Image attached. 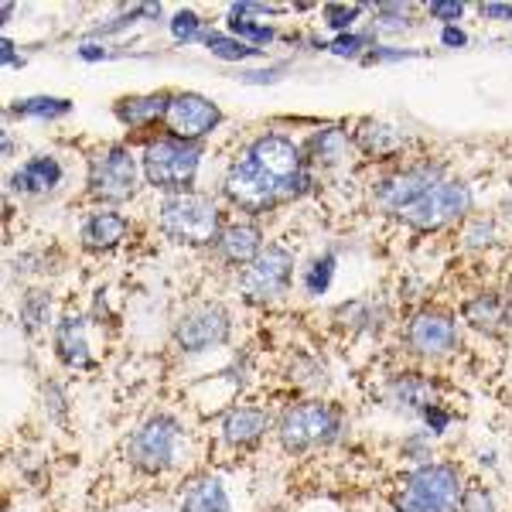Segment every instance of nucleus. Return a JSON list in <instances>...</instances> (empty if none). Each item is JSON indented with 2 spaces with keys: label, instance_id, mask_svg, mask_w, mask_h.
<instances>
[{
  "label": "nucleus",
  "instance_id": "obj_1",
  "mask_svg": "<svg viewBox=\"0 0 512 512\" xmlns=\"http://www.w3.org/2000/svg\"><path fill=\"white\" fill-rule=\"evenodd\" d=\"M465 499V482H461L454 465H420L403 478L396 492V512H458Z\"/></svg>",
  "mask_w": 512,
  "mask_h": 512
},
{
  "label": "nucleus",
  "instance_id": "obj_2",
  "mask_svg": "<svg viewBox=\"0 0 512 512\" xmlns=\"http://www.w3.org/2000/svg\"><path fill=\"white\" fill-rule=\"evenodd\" d=\"M161 229L178 243L209 246L222 233V212L209 195L181 192L168 195L161 205Z\"/></svg>",
  "mask_w": 512,
  "mask_h": 512
},
{
  "label": "nucleus",
  "instance_id": "obj_3",
  "mask_svg": "<svg viewBox=\"0 0 512 512\" xmlns=\"http://www.w3.org/2000/svg\"><path fill=\"white\" fill-rule=\"evenodd\" d=\"M198 161H202V151L195 144H185V140H154L144 151V175L154 188L171 195L188 192V185L198 175Z\"/></svg>",
  "mask_w": 512,
  "mask_h": 512
},
{
  "label": "nucleus",
  "instance_id": "obj_4",
  "mask_svg": "<svg viewBox=\"0 0 512 512\" xmlns=\"http://www.w3.org/2000/svg\"><path fill=\"white\" fill-rule=\"evenodd\" d=\"M280 444L287 451H308L318 448V444H332L342 434V417H338L335 407L321 400H308V403H297V407L287 410L277 424Z\"/></svg>",
  "mask_w": 512,
  "mask_h": 512
},
{
  "label": "nucleus",
  "instance_id": "obj_5",
  "mask_svg": "<svg viewBox=\"0 0 512 512\" xmlns=\"http://www.w3.org/2000/svg\"><path fill=\"white\" fill-rule=\"evenodd\" d=\"M178 451H181V424L168 414L151 417L127 444L130 465L144 475L168 472V468L178 461Z\"/></svg>",
  "mask_w": 512,
  "mask_h": 512
},
{
  "label": "nucleus",
  "instance_id": "obj_6",
  "mask_svg": "<svg viewBox=\"0 0 512 512\" xmlns=\"http://www.w3.org/2000/svg\"><path fill=\"white\" fill-rule=\"evenodd\" d=\"M246 158H250L256 168L267 178H274L287 195H301L304 185H308V175H304V158L301 147L294 144L291 137L284 134H263L256 137L250 147H246Z\"/></svg>",
  "mask_w": 512,
  "mask_h": 512
},
{
  "label": "nucleus",
  "instance_id": "obj_7",
  "mask_svg": "<svg viewBox=\"0 0 512 512\" xmlns=\"http://www.w3.org/2000/svg\"><path fill=\"white\" fill-rule=\"evenodd\" d=\"M222 192H226V198L236 205V209L250 212V216H260V212L274 209V205L291 198L274 178L263 175V171L256 168L246 154L233 164V168H229L226 181H222Z\"/></svg>",
  "mask_w": 512,
  "mask_h": 512
},
{
  "label": "nucleus",
  "instance_id": "obj_8",
  "mask_svg": "<svg viewBox=\"0 0 512 512\" xmlns=\"http://www.w3.org/2000/svg\"><path fill=\"white\" fill-rule=\"evenodd\" d=\"M468 209H472V192H468L465 181L441 178L420 202L403 209L400 219L410 222L414 229H441V226H448V222L461 219Z\"/></svg>",
  "mask_w": 512,
  "mask_h": 512
},
{
  "label": "nucleus",
  "instance_id": "obj_9",
  "mask_svg": "<svg viewBox=\"0 0 512 512\" xmlns=\"http://www.w3.org/2000/svg\"><path fill=\"white\" fill-rule=\"evenodd\" d=\"M89 192L99 202H127L137 192V161L127 147L113 144L89 161Z\"/></svg>",
  "mask_w": 512,
  "mask_h": 512
},
{
  "label": "nucleus",
  "instance_id": "obj_10",
  "mask_svg": "<svg viewBox=\"0 0 512 512\" xmlns=\"http://www.w3.org/2000/svg\"><path fill=\"white\" fill-rule=\"evenodd\" d=\"M291 277H294V256L287 253L284 246H267V250L243 270L239 287H243L246 301L267 304V301H277L280 294H287Z\"/></svg>",
  "mask_w": 512,
  "mask_h": 512
},
{
  "label": "nucleus",
  "instance_id": "obj_11",
  "mask_svg": "<svg viewBox=\"0 0 512 512\" xmlns=\"http://www.w3.org/2000/svg\"><path fill=\"white\" fill-rule=\"evenodd\" d=\"M164 120H168V127H171V134H175V140L195 144L198 137L212 134V130L219 127L222 113H219V106L212 103V99H205V96H198V93H178V96H171Z\"/></svg>",
  "mask_w": 512,
  "mask_h": 512
},
{
  "label": "nucleus",
  "instance_id": "obj_12",
  "mask_svg": "<svg viewBox=\"0 0 512 512\" xmlns=\"http://www.w3.org/2000/svg\"><path fill=\"white\" fill-rule=\"evenodd\" d=\"M226 338H229V315L219 304H198V308L185 311L175 325V342L185 352L216 349Z\"/></svg>",
  "mask_w": 512,
  "mask_h": 512
},
{
  "label": "nucleus",
  "instance_id": "obj_13",
  "mask_svg": "<svg viewBox=\"0 0 512 512\" xmlns=\"http://www.w3.org/2000/svg\"><path fill=\"white\" fill-rule=\"evenodd\" d=\"M437 181H441V164H417V168H407V171H400V175L386 178L383 185L376 188V202L383 205L386 212L400 216L403 209H410V205L431 192Z\"/></svg>",
  "mask_w": 512,
  "mask_h": 512
},
{
  "label": "nucleus",
  "instance_id": "obj_14",
  "mask_svg": "<svg viewBox=\"0 0 512 512\" xmlns=\"http://www.w3.org/2000/svg\"><path fill=\"white\" fill-rule=\"evenodd\" d=\"M407 345L420 355H448L458 345L454 318L444 311H420L407 328Z\"/></svg>",
  "mask_w": 512,
  "mask_h": 512
},
{
  "label": "nucleus",
  "instance_id": "obj_15",
  "mask_svg": "<svg viewBox=\"0 0 512 512\" xmlns=\"http://www.w3.org/2000/svg\"><path fill=\"white\" fill-rule=\"evenodd\" d=\"M59 181H62L59 158H52V154H38V158H28L18 171H14L11 188L21 195H48V192L59 188Z\"/></svg>",
  "mask_w": 512,
  "mask_h": 512
},
{
  "label": "nucleus",
  "instance_id": "obj_16",
  "mask_svg": "<svg viewBox=\"0 0 512 512\" xmlns=\"http://www.w3.org/2000/svg\"><path fill=\"white\" fill-rule=\"evenodd\" d=\"M216 250L226 263L243 267V263H253L256 256L263 253V233L253 226V222H233V226H226L219 233Z\"/></svg>",
  "mask_w": 512,
  "mask_h": 512
},
{
  "label": "nucleus",
  "instance_id": "obj_17",
  "mask_svg": "<svg viewBox=\"0 0 512 512\" xmlns=\"http://www.w3.org/2000/svg\"><path fill=\"white\" fill-rule=\"evenodd\" d=\"M55 352L69 369H89L93 366V355H89L86 342V325L79 315H65L55 328Z\"/></svg>",
  "mask_w": 512,
  "mask_h": 512
},
{
  "label": "nucleus",
  "instance_id": "obj_18",
  "mask_svg": "<svg viewBox=\"0 0 512 512\" xmlns=\"http://www.w3.org/2000/svg\"><path fill=\"white\" fill-rule=\"evenodd\" d=\"M267 431H270V417L256 407H236L222 420V434H226V441L233 448H250Z\"/></svg>",
  "mask_w": 512,
  "mask_h": 512
},
{
  "label": "nucleus",
  "instance_id": "obj_19",
  "mask_svg": "<svg viewBox=\"0 0 512 512\" xmlns=\"http://www.w3.org/2000/svg\"><path fill=\"white\" fill-rule=\"evenodd\" d=\"M461 315H465L468 325L478 328V332H485V335H495L499 328L512 325V321H509V304L502 301L499 294H492V291L472 297V301L461 308Z\"/></svg>",
  "mask_w": 512,
  "mask_h": 512
},
{
  "label": "nucleus",
  "instance_id": "obj_20",
  "mask_svg": "<svg viewBox=\"0 0 512 512\" xmlns=\"http://www.w3.org/2000/svg\"><path fill=\"white\" fill-rule=\"evenodd\" d=\"M127 229L130 226L120 212H96V216H89L86 226H82V246H86V250H113V246L123 243Z\"/></svg>",
  "mask_w": 512,
  "mask_h": 512
},
{
  "label": "nucleus",
  "instance_id": "obj_21",
  "mask_svg": "<svg viewBox=\"0 0 512 512\" xmlns=\"http://www.w3.org/2000/svg\"><path fill=\"white\" fill-rule=\"evenodd\" d=\"M229 495L226 485L219 478H195L192 485H185L181 495V512H229Z\"/></svg>",
  "mask_w": 512,
  "mask_h": 512
},
{
  "label": "nucleus",
  "instance_id": "obj_22",
  "mask_svg": "<svg viewBox=\"0 0 512 512\" xmlns=\"http://www.w3.org/2000/svg\"><path fill=\"white\" fill-rule=\"evenodd\" d=\"M355 144L369 154V158H386V154L400 151L407 144V137L400 134L390 123H376V120H366L359 130H355Z\"/></svg>",
  "mask_w": 512,
  "mask_h": 512
},
{
  "label": "nucleus",
  "instance_id": "obj_23",
  "mask_svg": "<svg viewBox=\"0 0 512 512\" xmlns=\"http://www.w3.org/2000/svg\"><path fill=\"white\" fill-rule=\"evenodd\" d=\"M390 393L396 403H403V407L410 410H431L437 407V386L431 383V379L417 376V373H403L396 376L390 383Z\"/></svg>",
  "mask_w": 512,
  "mask_h": 512
},
{
  "label": "nucleus",
  "instance_id": "obj_24",
  "mask_svg": "<svg viewBox=\"0 0 512 512\" xmlns=\"http://www.w3.org/2000/svg\"><path fill=\"white\" fill-rule=\"evenodd\" d=\"M253 14H260V4H236L233 11H229V31L253 48L270 45V41H274V28L263 24V21H256Z\"/></svg>",
  "mask_w": 512,
  "mask_h": 512
},
{
  "label": "nucleus",
  "instance_id": "obj_25",
  "mask_svg": "<svg viewBox=\"0 0 512 512\" xmlns=\"http://www.w3.org/2000/svg\"><path fill=\"white\" fill-rule=\"evenodd\" d=\"M171 96H134V99H120L117 117L127 123V127H147V123L161 120L168 113Z\"/></svg>",
  "mask_w": 512,
  "mask_h": 512
},
{
  "label": "nucleus",
  "instance_id": "obj_26",
  "mask_svg": "<svg viewBox=\"0 0 512 512\" xmlns=\"http://www.w3.org/2000/svg\"><path fill=\"white\" fill-rule=\"evenodd\" d=\"M69 110H72L69 99H55V96H35V99H18V103H14L18 117H38V120L62 117V113H69Z\"/></svg>",
  "mask_w": 512,
  "mask_h": 512
},
{
  "label": "nucleus",
  "instance_id": "obj_27",
  "mask_svg": "<svg viewBox=\"0 0 512 512\" xmlns=\"http://www.w3.org/2000/svg\"><path fill=\"white\" fill-rule=\"evenodd\" d=\"M205 45H209V52L216 55V59H226V62H243V59H253V55H260V48L246 45V41H239V38L219 35V31H212V35L205 38Z\"/></svg>",
  "mask_w": 512,
  "mask_h": 512
},
{
  "label": "nucleus",
  "instance_id": "obj_28",
  "mask_svg": "<svg viewBox=\"0 0 512 512\" xmlns=\"http://www.w3.org/2000/svg\"><path fill=\"white\" fill-rule=\"evenodd\" d=\"M48 318H52V297L45 291H31L28 297L21 301V321L28 332H38V328L48 325Z\"/></svg>",
  "mask_w": 512,
  "mask_h": 512
},
{
  "label": "nucleus",
  "instance_id": "obj_29",
  "mask_svg": "<svg viewBox=\"0 0 512 512\" xmlns=\"http://www.w3.org/2000/svg\"><path fill=\"white\" fill-rule=\"evenodd\" d=\"M345 147H349V140H345L342 130H335V127H328V130H321V134L311 140V154H315L318 161H325V164H338L345 158Z\"/></svg>",
  "mask_w": 512,
  "mask_h": 512
},
{
  "label": "nucleus",
  "instance_id": "obj_30",
  "mask_svg": "<svg viewBox=\"0 0 512 512\" xmlns=\"http://www.w3.org/2000/svg\"><path fill=\"white\" fill-rule=\"evenodd\" d=\"M332 277H335V256L332 253L318 256V260L308 267V274H304V291H308L311 297L325 294L328 284H332Z\"/></svg>",
  "mask_w": 512,
  "mask_h": 512
},
{
  "label": "nucleus",
  "instance_id": "obj_31",
  "mask_svg": "<svg viewBox=\"0 0 512 512\" xmlns=\"http://www.w3.org/2000/svg\"><path fill=\"white\" fill-rule=\"evenodd\" d=\"M492 243H495V222L485 216H475L465 229V246L482 250V246H492Z\"/></svg>",
  "mask_w": 512,
  "mask_h": 512
},
{
  "label": "nucleus",
  "instance_id": "obj_32",
  "mask_svg": "<svg viewBox=\"0 0 512 512\" xmlns=\"http://www.w3.org/2000/svg\"><path fill=\"white\" fill-rule=\"evenodd\" d=\"M362 14V7H345V4H328L325 7V24L328 28H335V31H345V28H352L355 18Z\"/></svg>",
  "mask_w": 512,
  "mask_h": 512
},
{
  "label": "nucleus",
  "instance_id": "obj_33",
  "mask_svg": "<svg viewBox=\"0 0 512 512\" xmlns=\"http://www.w3.org/2000/svg\"><path fill=\"white\" fill-rule=\"evenodd\" d=\"M198 31H202V21H198L192 11H181V14H175V21H171V35H175V41H195Z\"/></svg>",
  "mask_w": 512,
  "mask_h": 512
},
{
  "label": "nucleus",
  "instance_id": "obj_34",
  "mask_svg": "<svg viewBox=\"0 0 512 512\" xmlns=\"http://www.w3.org/2000/svg\"><path fill=\"white\" fill-rule=\"evenodd\" d=\"M461 512H495L492 495L485 489H465V499H461Z\"/></svg>",
  "mask_w": 512,
  "mask_h": 512
},
{
  "label": "nucleus",
  "instance_id": "obj_35",
  "mask_svg": "<svg viewBox=\"0 0 512 512\" xmlns=\"http://www.w3.org/2000/svg\"><path fill=\"white\" fill-rule=\"evenodd\" d=\"M362 48H366V38H362V35H342V38L332 41V52L335 55H349V59H352V55H359Z\"/></svg>",
  "mask_w": 512,
  "mask_h": 512
},
{
  "label": "nucleus",
  "instance_id": "obj_36",
  "mask_svg": "<svg viewBox=\"0 0 512 512\" xmlns=\"http://www.w3.org/2000/svg\"><path fill=\"white\" fill-rule=\"evenodd\" d=\"M427 11H431V18H437V21H458L465 7H461V4H444V0H434V4L427 7Z\"/></svg>",
  "mask_w": 512,
  "mask_h": 512
},
{
  "label": "nucleus",
  "instance_id": "obj_37",
  "mask_svg": "<svg viewBox=\"0 0 512 512\" xmlns=\"http://www.w3.org/2000/svg\"><path fill=\"white\" fill-rule=\"evenodd\" d=\"M482 18L509 21L512 18V4H482Z\"/></svg>",
  "mask_w": 512,
  "mask_h": 512
},
{
  "label": "nucleus",
  "instance_id": "obj_38",
  "mask_svg": "<svg viewBox=\"0 0 512 512\" xmlns=\"http://www.w3.org/2000/svg\"><path fill=\"white\" fill-rule=\"evenodd\" d=\"M424 417H427V424H431V431L434 434H441L444 431V427H448V414H444V410L441 407H431V410H424Z\"/></svg>",
  "mask_w": 512,
  "mask_h": 512
},
{
  "label": "nucleus",
  "instance_id": "obj_39",
  "mask_svg": "<svg viewBox=\"0 0 512 512\" xmlns=\"http://www.w3.org/2000/svg\"><path fill=\"white\" fill-rule=\"evenodd\" d=\"M441 41H444L448 48H461V45L468 41V35H465L461 28H454V24H448V28H444V35H441Z\"/></svg>",
  "mask_w": 512,
  "mask_h": 512
},
{
  "label": "nucleus",
  "instance_id": "obj_40",
  "mask_svg": "<svg viewBox=\"0 0 512 512\" xmlns=\"http://www.w3.org/2000/svg\"><path fill=\"white\" fill-rule=\"evenodd\" d=\"M79 55H82V59H89V62H93V59H106V48L86 45V48H79Z\"/></svg>",
  "mask_w": 512,
  "mask_h": 512
},
{
  "label": "nucleus",
  "instance_id": "obj_41",
  "mask_svg": "<svg viewBox=\"0 0 512 512\" xmlns=\"http://www.w3.org/2000/svg\"><path fill=\"white\" fill-rule=\"evenodd\" d=\"M0 55H4V65H21L18 59H14V45H11V41H4V45H0Z\"/></svg>",
  "mask_w": 512,
  "mask_h": 512
},
{
  "label": "nucleus",
  "instance_id": "obj_42",
  "mask_svg": "<svg viewBox=\"0 0 512 512\" xmlns=\"http://www.w3.org/2000/svg\"><path fill=\"white\" fill-rule=\"evenodd\" d=\"M506 216H509V222H512V195H509V202H506Z\"/></svg>",
  "mask_w": 512,
  "mask_h": 512
}]
</instances>
